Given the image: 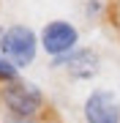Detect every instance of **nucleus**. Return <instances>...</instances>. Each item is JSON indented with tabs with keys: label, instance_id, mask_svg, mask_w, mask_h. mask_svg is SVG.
Instances as JSON below:
<instances>
[{
	"label": "nucleus",
	"instance_id": "nucleus-1",
	"mask_svg": "<svg viewBox=\"0 0 120 123\" xmlns=\"http://www.w3.org/2000/svg\"><path fill=\"white\" fill-rule=\"evenodd\" d=\"M41 47V36H36L27 25H8L0 27V52L17 68H25L36 60Z\"/></svg>",
	"mask_w": 120,
	"mask_h": 123
},
{
	"label": "nucleus",
	"instance_id": "nucleus-3",
	"mask_svg": "<svg viewBox=\"0 0 120 123\" xmlns=\"http://www.w3.org/2000/svg\"><path fill=\"white\" fill-rule=\"evenodd\" d=\"M79 47V30L66 19H52L41 30V49L52 57H63Z\"/></svg>",
	"mask_w": 120,
	"mask_h": 123
},
{
	"label": "nucleus",
	"instance_id": "nucleus-7",
	"mask_svg": "<svg viewBox=\"0 0 120 123\" xmlns=\"http://www.w3.org/2000/svg\"><path fill=\"white\" fill-rule=\"evenodd\" d=\"M101 11V3H98V0H90L87 6H85V14H87V17H93V14H98Z\"/></svg>",
	"mask_w": 120,
	"mask_h": 123
},
{
	"label": "nucleus",
	"instance_id": "nucleus-4",
	"mask_svg": "<svg viewBox=\"0 0 120 123\" xmlns=\"http://www.w3.org/2000/svg\"><path fill=\"white\" fill-rule=\"evenodd\" d=\"M85 123H120V98L109 88H96L82 104Z\"/></svg>",
	"mask_w": 120,
	"mask_h": 123
},
{
	"label": "nucleus",
	"instance_id": "nucleus-2",
	"mask_svg": "<svg viewBox=\"0 0 120 123\" xmlns=\"http://www.w3.org/2000/svg\"><path fill=\"white\" fill-rule=\"evenodd\" d=\"M3 104L11 112V118L33 120L41 112V107H44V93L38 90V85L17 79V82H11V85L3 88Z\"/></svg>",
	"mask_w": 120,
	"mask_h": 123
},
{
	"label": "nucleus",
	"instance_id": "nucleus-6",
	"mask_svg": "<svg viewBox=\"0 0 120 123\" xmlns=\"http://www.w3.org/2000/svg\"><path fill=\"white\" fill-rule=\"evenodd\" d=\"M17 79H19V68L14 66V63H11L3 52H0V82L11 85V82H17Z\"/></svg>",
	"mask_w": 120,
	"mask_h": 123
},
{
	"label": "nucleus",
	"instance_id": "nucleus-5",
	"mask_svg": "<svg viewBox=\"0 0 120 123\" xmlns=\"http://www.w3.org/2000/svg\"><path fill=\"white\" fill-rule=\"evenodd\" d=\"M98 55L87 47H76L74 52L63 55V57H55L52 60V68H63L66 74H71L74 79H90L98 74Z\"/></svg>",
	"mask_w": 120,
	"mask_h": 123
}]
</instances>
